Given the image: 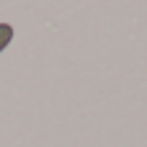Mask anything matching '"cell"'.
<instances>
[{"label": "cell", "mask_w": 147, "mask_h": 147, "mask_svg": "<svg viewBox=\"0 0 147 147\" xmlns=\"http://www.w3.org/2000/svg\"><path fill=\"white\" fill-rule=\"evenodd\" d=\"M10 41V26H0V49Z\"/></svg>", "instance_id": "1"}]
</instances>
